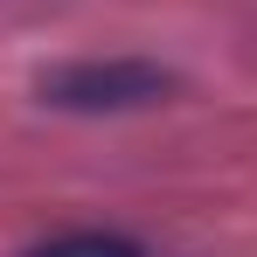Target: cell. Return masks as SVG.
<instances>
[{
  "label": "cell",
  "instance_id": "1",
  "mask_svg": "<svg viewBox=\"0 0 257 257\" xmlns=\"http://www.w3.org/2000/svg\"><path fill=\"white\" fill-rule=\"evenodd\" d=\"M167 90H174V70L139 63V56H111V63H63V70H49L42 77V104L97 118V111H146Z\"/></svg>",
  "mask_w": 257,
  "mask_h": 257
},
{
  "label": "cell",
  "instance_id": "2",
  "mask_svg": "<svg viewBox=\"0 0 257 257\" xmlns=\"http://www.w3.org/2000/svg\"><path fill=\"white\" fill-rule=\"evenodd\" d=\"M28 257H146L132 236H118V229H70V236H49V243H35Z\"/></svg>",
  "mask_w": 257,
  "mask_h": 257
}]
</instances>
